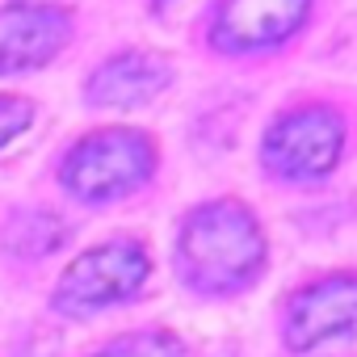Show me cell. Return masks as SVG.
Listing matches in <instances>:
<instances>
[{
  "instance_id": "1",
  "label": "cell",
  "mask_w": 357,
  "mask_h": 357,
  "mask_svg": "<svg viewBox=\"0 0 357 357\" xmlns=\"http://www.w3.org/2000/svg\"><path fill=\"white\" fill-rule=\"evenodd\" d=\"M181 273L198 290H236L265 265V236L248 206L206 202L181 227Z\"/></svg>"
},
{
  "instance_id": "2",
  "label": "cell",
  "mask_w": 357,
  "mask_h": 357,
  "mask_svg": "<svg viewBox=\"0 0 357 357\" xmlns=\"http://www.w3.org/2000/svg\"><path fill=\"white\" fill-rule=\"evenodd\" d=\"M151 168H155V147L143 130L105 126L97 135H84L68 151L59 176L76 198L109 202V198H122L135 185H143L151 176Z\"/></svg>"
},
{
  "instance_id": "3",
  "label": "cell",
  "mask_w": 357,
  "mask_h": 357,
  "mask_svg": "<svg viewBox=\"0 0 357 357\" xmlns=\"http://www.w3.org/2000/svg\"><path fill=\"white\" fill-rule=\"evenodd\" d=\"M143 278H147V252L135 240H114V244L89 248L84 257H76L68 265V273L59 278V290H55V307L84 315L105 303L130 298L143 286Z\"/></svg>"
},
{
  "instance_id": "4",
  "label": "cell",
  "mask_w": 357,
  "mask_h": 357,
  "mask_svg": "<svg viewBox=\"0 0 357 357\" xmlns=\"http://www.w3.org/2000/svg\"><path fill=\"white\" fill-rule=\"evenodd\" d=\"M344 126L332 109H294L265 135V164L294 181H315L340 160Z\"/></svg>"
},
{
  "instance_id": "5",
  "label": "cell",
  "mask_w": 357,
  "mask_h": 357,
  "mask_svg": "<svg viewBox=\"0 0 357 357\" xmlns=\"http://www.w3.org/2000/svg\"><path fill=\"white\" fill-rule=\"evenodd\" d=\"M357 332V278L336 273L298 290L286 307V344L294 353H315Z\"/></svg>"
},
{
  "instance_id": "6",
  "label": "cell",
  "mask_w": 357,
  "mask_h": 357,
  "mask_svg": "<svg viewBox=\"0 0 357 357\" xmlns=\"http://www.w3.org/2000/svg\"><path fill=\"white\" fill-rule=\"evenodd\" d=\"M311 9V0H223L211 43L219 51H261L290 38Z\"/></svg>"
},
{
  "instance_id": "7",
  "label": "cell",
  "mask_w": 357,
  "mask_h": 357,
  "mask_svg": "<svg viewBox=\"0 0 357 357\" xmlns=\"http://www.w3.org/2000/svg\"><path fill=\"white\" fill-rule=\"evenodd\" d=\"M72 34L68 9L55 5H9L0 9V76L26 72L59 55Z\"/></svg>"
},
{
  "instance_id": "8",
  "label": "cell",
  "mask_w": 357,
  "mask_h": 357,
  "mask_svg": "<svg viewBox=\"0 0 357 357\" xmlns=\"http://www.w3.org/2000/svg\"><path fill=\"white\" fill-rule=\"evenodd\" d=\"M168 80H172L168 59H160L151 51H122L93 72L89 101L109 105V109H130V105L151 101L160 89H168Z\"/></svg>"
},
{
  "instance_id": "9",
  "label": "cell",
  "mask_w": 357,
  "mask_h": 357,
  "mask_svg": "<svg viewBox=\"0 0 357 357\" xmlns=\"http://www.w3.org/2000/svg\"><path fill=\"white\" fill-rule=\"evenodd\" d=\"M63 236H68V227L55 215H47V211H34V215L22 211L9 223V231H5V244L17 257H47V252H55L63 244Z\"/></svg>"
},
{
  "instance_id": "10",
  "label": "cell",
  "mask_w": 357,
  "mask_h": 357,
  "mask_svg": "<svg viewBox=\"0 0 357 357\" xmlns=\"http://www.w3.org/2000/svg\"><path fill=\"white\" fill-rule=\"evenodd\" d=\"M89 357H181V344L168 332H135V336H118L114 344H105Z\"/></svg>"
},
{
  "instance_id": "11",
  "label": "cell",
  "mask_w": 357,
  "mask_h": 357,
  "mask_svg": "<svg viewBox=\"0 0 357 357\" xmlns=\"http://www.w3.org/2000/svg\"><path fill=\"white\" fill-rule=\"evenodd\" d=\"M30 122H34V105H30L26 97H9V93H0V147L13 143Z\"/></svg>"
},
{
  "instance_id": "12",
  "label": "cell",
  "mask_w": 357,
  "mask_h": 357,
  "mask_svg": "<svg viewBox=\"0 0 357 357\" xmlns=\"http://www.w3.org/2000/svg\"><path fill=\"white\" fill-rule=\"evenodd\" d=\"M164 5H172V0H155V9H164Z\"/></svg>"
}]
</instances>
